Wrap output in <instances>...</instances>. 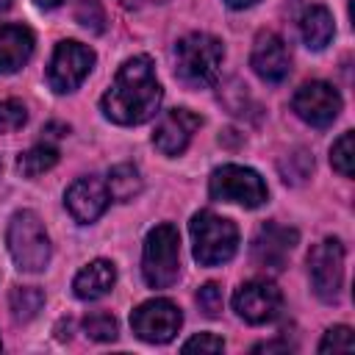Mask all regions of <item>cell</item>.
<instances>
[{"label": "cell", "instance_id": "cell-1", "mask_svg": "<svg viewBox=\"0 0 355 355\" xmlns=\"http://www.w3.org/2000/svg\"><path fill=\"white\" fill-rule=\"evenodd\" d=\"M161 100L164 89L155 80L153 61L147 55H133L119 67L100 105L103 114L116 125H141L158 114Z\"/></svg>", "mask_w": 355, "mask_h": 355}, {"label": "cell", "instance_id": "cell-2", "mask_svg": "<svg viewBox=\"0 0 355 355\" xmlns=\"http://www.w3.org/2000/svg\"><path fill=\"white\" fill-rule=\"evenodd\" d=\"M222 42L211 33H189L175 44V72L191 89L214 86L222 69Z\"/></svg>", "mask_w": 355, "mask_h": 355}, {"label": "cell", "instance_id": "cell-3", "mask_svg": "<svg viewBox=\"0 0 355 355\" xmlns=\"http://www.w3.org/2000/svg\"><path fill=\"white\" fill-rule=\"evenodd\" d=\"M191 241H194V258L202 266H219L227 263L239 250V227L214 211H200L189 222Z\"/></svg>", "mask_w": 355, "mask_h": 355}, {"label": "cell", "instance_id": "cell-4", "mask_svg": "<svg viewBox=\"0 0 355 355\" xmlns=\"http://www.w3.org/2000/svg\"><path fill=\"white\" fill-rule=\"evenodd\" d=\"M141 275L150 288H169L180 275V233L175 225H155L144 239Z\"/></svg>", "mask_w": 355, "mask_h": 355}, {"label": "cell", "instance_id": "cell-5", "mask_svg": "<svg viewBox=\"0 0 355 355\" xmlns=\"http://www.w3.org/2000/svg\"><path fill=\"white\" fill-rule=\"evenodd\" d=\"M8 252L22 272H42L50 263V239L33 211H17L6 230Z\"/></svg>", "mask_w": 355, "mask_h": 355}, {"label": "cell", "instance_id": "cell-6", "mask_svg": "<svg viewBox=\"0 0 355 355\" xmlns=\"http://www.w3.org/2000/svg\"><path fill=\"white\" fill-rule=\"evenodd\" d=\"M208 191L214 200L236 202L244 208H258L266 202V183L261 180V175L255 169L239 166V164H225V166L214 169L211 180H208Z\"/></svg>", "mask_w": 355, "mask_h": 355}, {"label": "cell", "instance_id": "cell-7", "mask_svg": "<svg viewBox=\"0 0 355 355\" xmlns=\"http://www.w3.org/2000/svg\"><path fill=\"white\" fill-rule=\"evenodd\" d=\"M308 275L313 294L322 302H338L344 286V247L338 239H322L308 255Z\"/></svg>", "mask_w": 355, "mask_h": 355}, {"label": "cell", "instance_id": "cell-8", "mask_svg": "<svg viewBox=\"0 0 355 355\" xmlns=\"http://www.w3.org/2000/svg\"><path fill=\"white\" fill-rule=\"evenodd\" d=\"M94 67V53L80 42H58L47 67V83L55 94L75 92Z\"/></svg>", "mask_w": 355, "mask_h": 355}, {"label": "cell", "instance_id": "cell-9", "mask_svg": "<svg viewBox=\"0 0 355 355\" xmlns=\"http://www.w3.org/2000/svg\"><path fill=\"white\" fill-rule=\"evenodd\" d=\"M183 324V313L169 300H147L130 313L133 333L147 344H166Z\"/></svg>", "mask_w": 355, "mask_h": 355}, {"label": "cell", "instance_id": "cell-10", "mask_svg": "<svg viewBox=\"0 0 355 355\" xmlns=\"http://www.w3.org/2000/svg\"><path fill=\"white\" fill-rule=\"evenodd\" d=\"M291 108L302 122H308L313 128H327V125H333V119L341 111V94L336 86H330L324 80H311L294 92Z\"/></svg>", "mask_w": 355, "mask_h": 355}, {"label": "cell", "instance_id": "cell-11", "mask_svg": "<svg viewBox=\"0 0 355 355\" xmlns=\"http://www.w3.org/2000/svg\"><path fill=\"white\" fill-rule=\"evenodd\" d=\"M236 313L250 324H266L280 316L283 311V294L269 280H247L233 294Z\"/></svg>", "mask_w": 355, "mask_h": 355}, {"label": "cell", "instance_id": "cell-12", "mask_svg": "<svg viewBox=\"0 0 355 355\" xmlns=\"http://www.w3.org/2000/svg\"><path fill=\"white\" fill-rule=\"evenodd\" d=\"M300 241V233L294 227L277 225V222H266L255 239H252V261L263 269L280 272L294 250V244Z\"/></svg>", "mask_w": 355, "mask_h": 355}, {"label": "cell", "instance_id": "cell-13", "mask_svg": "<svg viewBox=\"0 0 355 355\" xmlns=\"http://www.w3.org/2000/svg\"><path fill=\"white\" fill-rule=\"evenodd\" d=\"M200 125H202V119L194 111H189V108H172V111H166L158 119L155 133H153V144L164 155H180L189 147V141H191V136L197 133Z\"/></svg>", "mask_w": 355, "mask_h": 355}, {"label": "cell", "instance_id": "cell-14", "mask_svg": "<svg viewBox=\"0 0 355 355\" xmlns=\"http://www.w3.org/2000/svg\"><path fill=\"white\" fill-rule=\"evenodd\" d=\"M250 67L255 69V75L261 80L280 83L291 69V58H288L286 42L272 31L258 33L255 44H252V53H250Z\"/></svg>", "mask_w": 355, "mask_h": 355}, {"label": "cell", "instance_id": "cell-15", "mask_svg": "<svg viewBox=\"0 0 355 355\" xmlns=\"http://www.w3.org/2000/svg\"><path fill=\"white\" fill-rule=\"evenodd\" d=\"M69 214L75 216V222L80 225H89L94 222L111 202V194H108V186L105 180L100 178H78L69 189H67V197H64Z\"/></svg>", "mask_w": 355, "mask_h": 355}, {"label": "cell", "instance_id": "cell-16", "mask_svg": "<svg viewBox=\"0 0 355 355\" xmlns=\"http://www.w3.org/2000/svg\"><path fill=\"white\" fill-rule=\"evenodd\" d=\"M33 55V33L25 25H0V75H11Z\"/></svg>", "mask_w": 355, "mask_h": 355}, {"label": "cell", "instance_id": "cell-17", "mask_svg": "<svg viewBox=\"0 0 355 355\" xmlns=\"http://www.w3.org/2000/svg\"><path fill=\"white\" fill-rule=\"evenodd\" d=\"M114 283H116L114 263L105 261V258H97V261H92L89 266H83L75 275L72 291H75L78 300H100V297H105L114 288Z\"/></svg>", "mask_w": 355, "mask_h": 355}, {"label": "cell", "instance_id": "cell-18", "mask_svg": "<svg viewBox=\"0 0 355 355\" xmlns=\"http://www.w3.org/2000/svg\"><path fill=\"white\" fill-rule=\"evenodd\" d=\"M300 31H302V39L311 50H322L330 44L336 25H333V17L324 6H311L300 19Z\"/></svg>", "mask_w": 355, "mask_h": 355}, {"label": "cell", "instance_id": "cell-19", "mask_svg": "<svg viewBox=\"0 0 355 355\" xmlns=\"http://www.w3.org/2000/svg\"><path fill=\"white\" fill-rule=\"evenodd\" d=\"M108 194L111 200H119V202H128L133 200L139 191H141V175L133 164H116L111 172H108Z\"/></svg>", "mask_w": 355, "mask_h": 355}, {"label": "cell", "instance_id": "cell-20", "mask_svg": "<svg viewBox=\"0 0 355 355\" xmlns=\"http://www.w3.org/2000/svg\"><path fill=\"white\" fill-rule=\"evenodd\" d=\"M58 164V150L50 147V144H36L31 150H25L19 158H17V169L25 175V178H39L44 175L47 169H53Z\"/></svg>", "mask_w": 355, "mask_h": 355}, {"label": "cell", "instance_id": "cell-21", "mask_svg": "<svg viewBox=\"0 0 355 355\" xmlns=\"http://www.w3.org/2000/svg\"><path fill=\"white\" fill-rule=\"evenodd\" d=\"M44 305V294L36 286H17L11 291V311L17 322H31Z\"/></svg>", "mask_w": 355, "mask_h": 355}, {"label": "cell", "instance_id": "cell-22", "mask_svg": "<svg viewBox=\"0 0 355 355\" xmlns=\"http://www.w3.org/2000/svg\"><path fill=\"white\" fill-rule=\"evenodd\" d=\"M330 164H333V169H336L338 175L352 178V172H355V133H352V130L341 133V139L333 144V150H330Z\"/></svg>", "mask_w": 355, "mask_h": 355}, {"label": "cell", "instance_id": "cell-23", "mask_svg": "<svg viewBox=\"0 0 355 355\" xmlns=\"http://www.w3.org/2000/svg\"><path fill=\"white\" fill-rule=\"evenodd\" d=\"M75 22L83 25L86 31H92V33H103V28H105L103 6L97 0H78V6H75Z\"/></svg>", "mask_w": 355, "mask_h": 355}, {"label": "cell", "instance_id": "cell-24", "mask_svg": "<svg viewBox=\"0 0 355 355\" xmlns=\"http://www.w3.org/2000/svg\"><path fill=\"white\" fill-rule=\"evenodd\" d=\"M83 333L94 341H114L116 338V319L111 313H92L83 319Z\"/></svg>", "mask_w": 355, "mask_h": 355}, {"label": "cell", "instance_id": "cell-25", "mask_svg": "<svg viewBox=\"0 0 355 355\" xmlns=\"http://www.w3.org/2000/svg\"><path fill=\"white\" fill-rule=\"evenodd\" d=\"M352 349H355V338L347 324L330 327L319 344V352H352Z\"/></svg>", "mask_w": 355, "mask_h": 355}, {"label": "cell", "instance_id": "cell-26", "mask_svg": "<svg viewBox=\"0 0 355 355\" xmlns=\"http://www.w3.org/2000/svg\"><path fill=\"white\" fill-rule=\"evenodd\" d=\"M28 122V111L19 100H0V133L19 130Z\"/></svg>", "mask_w": 355, "mask_h": 355}, {"label": "cell", "instance_id": "cell-27", "mask_svg": "<svg viewBox=\"0 0 355 355\" xmlns=\"http://www.w3.org/2000/svg\"><path fill=\"white\" fill-rule=\"evenodd\" d=\"M197 305L205 316H219L222 313V305H225V297H222V288L216 283H205L200 291H197Z\"/></svg>", "mask_w": 355, "mask_h": 355}, {"label": "cell", "instance_id": "cell-28", "mask_svg": "<svg viewBox=\"0 0 355 355\" xmlns=\"http://www.w3.org/2000/svg\"><path fill=\"white\" fill-rule=\"evenodd\" d=\"M183 352H222L225 349V341L214 333H200V336H191L183 347Z\"/></svg>", "mask_w": 355, "mask_h": 355}, {"label": "cell", "instance_id": "cell-29", "mask_svg": "<svg viewBox=\"0 0 355 355\" xmlns=\"http://www.w3.org/2000/svg\"><path fill=\"white\" fill-rule=\"evenodd\" d=\"M275 349H280V352H288L291 347H288L286 341H266V344H255V347H252V352H275Z\"/></svg>", "mask_w": 355, "mask_h": 355}, {"label": "cell", "instance_id": "cell-30", "mask_svg": "<svg viewBox=\"0 0 355 355\" xmlns=\"http://www.w3.org/2000/svg\"><path fill=\"white\" fill-rule=\"evenodd\" d=\"M44 130H47L50 136H64V133H69V128H67V125H58V122H50Z\"/></svg>", "mask_w": 355, "mask_h": 355}, {"label": "cell", "instance_id": "cell-31", "mask_svg": "<svg viewBox=\"0 0 355 355\" xmlns=\"http://www.w3.org/2000/svg\"><path fill=\"white\" fill-rule=\"evenodd\" d=\"M230 8H247V6H252L255 0H225Z\"/></svg>", "mask_w": 355, "mask_h": 355}, {"label": "cell", "instance_id": "cell-32", "mask_svg": "<svg viewBox=\"0 0 355 355\" xmlns=\"http://www.w3.org/2000/svg\"><path fill=\"white\" fill-rule=\"evenodd\" d=\"M36 6H42V8H55V6H61L64 0H33Z\"/></svg>", "mask_w": 355, "mask_h": 355}, {"label": "cell", "instance_id": "cell-33", "mask_svg": "<svg viewBox=\"0 0 355 355\" xmlns=\"http://www.w3.org/2000/svg\"><path fill=\"white\" fill-rule=\"evenodd\" d=\"M11 3H14V0H0V17H3V14L11 8Z\"/></svg>", "mask_w": 355, "mask_h": 355}, {"label": "cell", "instance_id": "cell-34", "mask_svg": "<svg viewBox=\"0 0 355 355\" xmlns=\"http://www.w3.org/2000/svg\"><path fill=\"white\" fill-rule=\"evenodd\" d=\"M122 6H133V3H139V0H119Z\"/></svg>", "mask_w": 355, "mask_h": 355}]
</instances>
